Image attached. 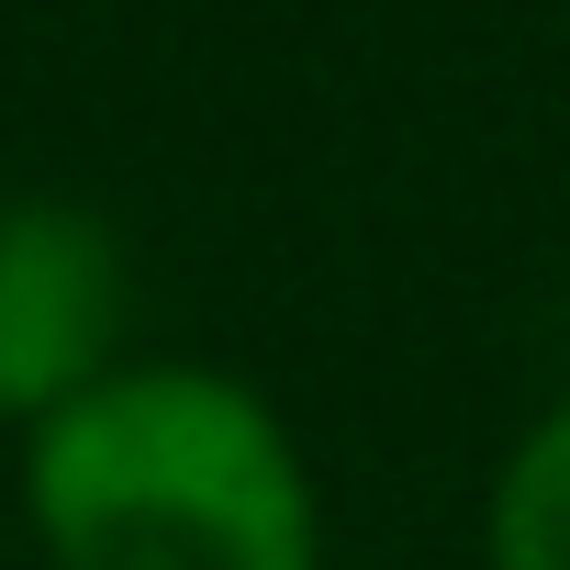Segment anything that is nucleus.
<instances>
[{"label":"nucleus","instance_id":"obj_3","mask_svg":"<svg viewBox=\"0 0 570 570\" xmlns=\"http://www.w3.org/2000/svg\"><path fill=\"white\" fill-rule=\"evenodd\" d=\"M481 559L492 570H570V392L503 448L492 503H481Z\"/></svg>","mask_w":570,"mask_h":570},{"label":"nucleus","instance_id":"obj_1","mask_svg":"<svg viewBox=\"0 0 570 570\" xmlns=\"http://www.w3.org/2000/svg\"><path fill=\"white\" fill-rule=\"evenodd\" d=\"M46 570H325V492L279 403L202 358H124L23 436Z\"/></svg>","mask_w":570,"mask_h":570},{"label":"nucleus","instance_id":"obj_2","mask_svg":"<svg viewBox=\"0 0 570 570\" xmlns=\"http://www.w3.org/2000/svg\"><path fill=\"white\" fill-rule=\"evenodd\" d=\"M124 325H135V257L112 213L57 190L0 202V425L35 436L79 392H101L124 370Z\"/></svg>","mask_w":570,"mask_h":570}]
</instances>
